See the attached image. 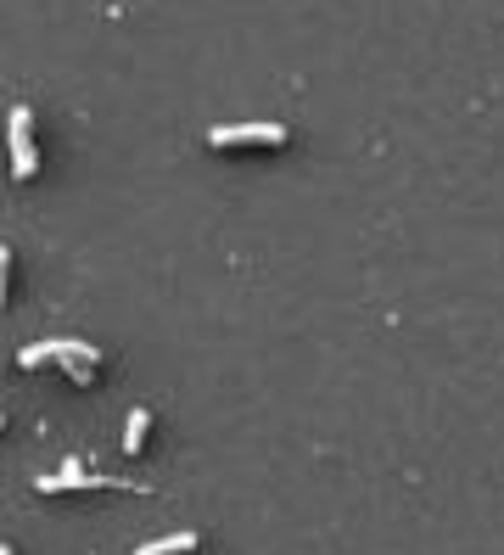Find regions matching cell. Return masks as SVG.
<instances>
[{"mask_svg":"<svg viewBox=\"0 0 504 555\" xmlns=\"http://www.w3.org/2000/svg\"><path fill=\"white\" fill-rule=\"evenodd\" d=\"M146 432H152V415H146V410H129V432H124V449H129V455L146 443Z\"/></svg>","mask_w":504,"mask_h":555,"instance_id":"8992f818","label":"cell"},{"mask_svg":"<svg viewBox=\"0 0 504 555\" xmlns=\"http://www.w3.org/2000/svg\"><path fill=\"white\" fill-rule=\"evenodd\" d=\"M28 107L23 101H12V118H6V135H12V174L17 180H28V174L40 169V152H34V135H28Z\"/></svg>","mask_w":504,"mask_h":555,"instance_id":"6da1fadb","label":"cell"},{"mask_svg":"<svg viewBox=\"0 0 504 555\" xmlns=\"http://www.w3.org/2000/svg\"><path fill=\"white\" fill-rule=\"evenodd\" d=\"M208 141H213V146H241V141H269V146H280V141H286V124H275V118H252V124H213Z\"/></svg>","mask_w":504,"mask_h":555,"instance_id":"7a4b0ae2","label":"cell"},{"mask_svg":"<svg viewBox=\"0 0 504 555\" xmlns=\"http://www.w3.org/2000/svg\"><path fill=\"white\" fill-rule=\"evenodd\" d=\"M185 550H196V533H191V527H185V533H163V539L140 544L135 555H185Z\"/></svg>","mask_w":504,"mask_h":555,"instance_id":"5b68a950","label":"cell"},{"mask_svg":"<svg viewBox=\"0 0 504 555\" xmlns=\"http://www.w3.org/2000/svg\"><path fill=\"white\" fill-rule=\"evenodd\" d=\"M51 359H62V365L73 370V382H90L101 365L96 342H79V337H51Z\"/></svg>","mask_w":504,"mask_h":555,"instance_id":"3957f363","label":"cell"},{"mask_svg":"<svg viewBox=\"0 0 504 555\" xmlns=\"http://www.w3.org/2000/svg\"><path fill=\"white\" fill-rule=\"evenodd\" d=\"M90 483H101V477H90L79 460H62V471H56V477H40L45 494H56V488H90Z\"/></svg>","mask_w":504,"mask_h":555,"instance_id":"277c9868","label":"cell"},{"mask_svg":"<svg viewBox=\"0 0 504 555\" xmlns=\"http://www.w3.org/2000/svg\"><path fill=\"white\" fill-rule=\"evenodd\" d=\"M17 359H23V365H40V359H51V342H34V348H23Z\"/></svg>","mask_w":504,"mask_h":555,"instance_id":"52a82bcc","label":"cell"}]
</instances>
